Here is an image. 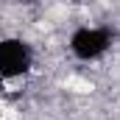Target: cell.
I'll list each match as a JSON object with an SVG mask.
<instances>
[{"instance_id":"7a4b0ae2","label":"cell","mask_w":120,"mask_h":120,"mask_svg":"<svg viewBox=\"0 0 120 120\" xmlns=\"http://www.w3.org/2000/svg\"><path fill=\"white\" fill-rule=\"evenodd\" d=\"M36 64V53L22 36H0V78L17 81L25 78Z\"/></svg>"},{"instance_id":"6da1fadb","label":"cell","mask_w":120,"mask_h":120,"mask_svg":"<svg viewBox=\"0 0 120 120\" xmlns=\"http://www.w3.org/2000/svg\"><path fill=\"white\" fill-rule=\"evenodd\" d=\"M117 42V34L106 25H78L67 36V53L81 64L101 61Z\"/></svg>"}]
</instances>
